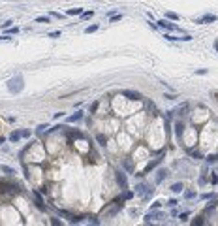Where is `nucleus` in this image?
<instances>
[{
  "instance_id": "4",
  "label": "nucleus",
  "mask_w": 218,
  "mask_h": 226,
  "mask_svg": "<svg viewBox=\"0 0 218 226\" xmlns=\"http://www.w3.org/2000/svg\"><path fill=\"white\" fill-rule=\"evenodd\" d=\"M115 179H117V183H118V187L120 189H128V179H126V175L122 173V172H120V170H117L115 172Z\"/></svg>"
},
{
  "instance_id": "3",
  "label": "nucleus",
  "mask_w": 218,
  "mask_h": 226,
  "mask_svg": "<svg viewBox=\"0 0 218 226\" xmlns=\"http://www.w3.org/2000/svg\"><path fill=\"white\" fill-rule=\"evenodd\" d=\"M8 89H10V93H13V94L21 93V90H23V77H21V76H19V77H13V79L8 83Z\"/></svg>"
},
{
  "instance_id": "22",
  "label": "nucleus",
  "mask_w": 218,
  "mask_h": 226,
  "mask_svg": "<svg viewBox=\"0 0 218 226\" xmlns=\"http://www.w3.org/2000/svg\"><path fill=\"white\" fill-rule=\"evenodd\" d=\"M165 136H167V138H171V124H169V117L165 119Z\"/></svg>"
},
{
  "instance_id": "29",
  "label": "nucleus",
  "mask_w": 218,
  "mask_h": 226,
  "mask_svg": "<svg viewBox=\"0 0 218 226\" xmlns=\"http://www.w3.org/2000/svg\"><path fill=\"white\" fill-rule=\"evenodd\" d=\"M96 30H98V25H90V27H87V28H85V32H87V34H92V32H96Z\"/></svg>"
},
{
  "instance_id": "14",
  "label": "nucleus",
  "mask_w": 218,
  "mask_h": 226,
  "mask_svg": "<svg viewBox=\"0 0 218 226\" xmlns=\"http://www.w3.org/2000/svg\"><path fill=\"white\" fill-rule=\"evenodd\" d=\"M216 21V15H203V17H199L198 19V23H199V25H207V23H214Z\"/></svg>"
},
{
  "instance_id": "31",
  "label": "nucleus",
  "mask_w": 218,
  "mask_h": 226,
  "mask_svg": "<svg viewBox=\"0 0 218 226\" xmlns=\"http://www.w3.org/2000/svg\"><path fill=\"white\" fill-rule=\"evenodd\" d=\"M179 217H181V220H182V222H186V220H188V217H190V213H188V211H184V213H181Z\"/></svg>"
},
{
  "instance_id": "35",
  "label": "nucleus",
  "mask_w": 218,
  "mask_h": 226,
  "mask_svg": "<svg viewBox=\"0 0 218 226\" xmlns=\"http://www.w3.org/2000/svg\"><path fill=\"white\" fill-rule=\"evenodd\" d=\"M192 224H194V226H198V224H205V220H203V217H198V220H194Z\"/></svg>"
},
{
  "instance_id": "42",
  "label": "nucleus",
  "mask_w": 218,
  "mask_h": 226,
  "mask_svg": "<svg viewBox=\"0 0 218 226\" xmlns=\"http://www.w3.org/2000/svg\"><path fill=\"white\" fill-rule=\"evenodd\" d=\"M167 203H169V206H171V207H175V206H177V200H175V198H171V200H169Z\"/></svg>"
},
{
  "instance_id": "8",
  "label": "nucleus",
  "mask_w": 218,
  "mask_h": 226,
  "mask_svg": "<svg viewBox=\"0 0 218 226\" xmlns=\"http://www.w3.org/2000/svg\"><path fill=\"white\" fill-rule=\"evenodd\" d=\"M162 160H164V154H160V158H156V160H151V162L147 164V168H145V172H143V175H145V173H149L151 170H154L156 166H160V164H162Z\"/></svg>"
},
{
  "instance_id": "10",
  "label": "nucleus",
  "mask_w": 218,
  "mask_h": 226,
  "mask_svg": "<svg viewBox=\"0 0 218 226\" xmlns=\"http://www.w3.org/2000/svg\"><path fill=\"white\" fill-rule=\"evenodd\" d=\"M64 130H66V136H68V141H71L74 138H85L83 132H77V130H68V126H66Z\"/></svg>"
},
{
  "instance_id": "2",
  "label": "nucleus",
  "mask_w": 218,
  "mask_h": 226,
  "mask_svg": "<svg viewBox=\"0 0 218 226\" xmlns=\"http://www.w3.org/2000/svg\"><path fill=\"white\" fill-rule=\"evenodd\" d=\"M152 190H154V189H151L149 185H145V183H137V187H135V194H139V196L145 198V200H149V198L152 196Z\"/></svg>"
},
{
  "instance_id": "23",
  "label": "nucleus",
  "mask_w": 218,
  "mask_h": 226,
  "mask_svg": "<svg viewBox=\"0 0 218 226\" xmlns=\"http://www.w3.org/2000/svg\"><path fill=\"white\" fill-rule=\"evenodd\" d=\"M34 23H51V19L47 17V15H41V17H36Z\"/></svg>"
},
{
  "instance_id": "5",
  "label": "nucleus",
  "mask_w": 218,
  "mask_h": 226,
  "mask_svg": "<svg viewBox=\"0 0 218 226\" xmlns=\"http://www.w3.org/2000/svg\"><path fill=\"white\" fill-rule=\"evenodd\" d=\"M120 94H122L124 98H128V100H141V98H143V96L137 93V90H132V89H124Z\"/></svg>"
},
{
  "instance_id": "18",
  "label": "nucleus",
  "mask_w": 218,
  "mask_h": 226,
  "mask_svg": "<svg viewBox=\"0 0 218 226\" xmlns=\"http://www.w3.org/2000/svg\"><path fill=\"white\" fill-rule=\"evenodd\" d=\"M182 189H184V185H182V183H173V185H171V192H175V194L182 192Z\"/></svg>"
},
{
  "instance_id": "24",
  "label": "nucleus",
  "mask_w": 218,
  "mask_h": 226,
  "mask_svg": "<svg viewBox=\"0 0 218 226\" xmlns=\"http://www.w3.org/2000/svg\"><path fill=\"white\" fill-rule=\"evenodd\" d=\"M98 141H100V145H102V147H105V145H107V138H105L104 134H98Z\"/></svg>"
},
{
  "instance_id": "47",
  "label": "nucleus",
  "mask_w": 218,
  "mask_h": 226,
  "mask_svg": "<svg viewBox=\"0 0 218 226\" xmlns=\"http://www.w3.org/2000/svg\"><path fill=\"white\" fill-rule=\"evenodd\" d=\"M214 47H216V51H218V41H214Z\"/></svg>"
},
{
  "instance_id": "39",
  "label": "nucleus",
  "mask_w": 218,
  "mask_h": 226,
  "mask_svg": "<svg viewBox=\"0 0 218 226\" xmlns=\"http://www.w3.org/2000/svg\"><path fill=\"white\" fill-rule=\"evenodd\" d=\"M211 183H212V185H216V183H218V175H216V173H212V175H211Z\"/></svg>"
},
{
  "instance_id": "28",
  "label": "nucleus",
  "mask_w": 218,
  "mask_h": 226,
  "mask_svg": "<svg viewBox=\"0 0 218 226\" xmlns=\"http://www.w3.org/2000/svg\"><path fill=\"white\" fill-rule=\"evenodd\" d=\"M87 219H88V222H90V224H96V226L100 224V219H98V217H94V215H90V217H87Z\"/></svg>"
},
{
  "instance_id": "19",
  "label": "nucleus",
  "mask_w": 218,
  "mask_h": 226,
  "mask_svg": "<svg viewBox=\"0 0 218 226\" xmlns=\"http://www.w3.org/2000/svg\"><path fill=\"white\" fill-rule=\"evenodd\" d=\"M190 156H192V158H196V160H203V158H205L199 151H190Z\"/></svg>"
},
{
  "instance_id": "32",
  "label": "nucleus",
  "mask_w": 218,
  "mask_h": 226,
  "mask_svg": "<svg viewBox=\"0 0 218 226\" xmlns=\"http://www.w3.org/2000/svg\"><path fill=\"white\" fill-rule=\"evenodd\" d=\"M11 25H13V21H11V19H8V21H4L2 28H11Z\"/></svg>"
},
{
  "instance_id": "6",
  "label": "nucleus",
  "mask_w": 218,
  "mask_h": 226,
  "mask_svg": "<svg viewBox=\"0 0 218 226\" xmlns=\"http://www.w3.org/2000/svg\"><path fill=\"white\" fill-rule=\"evenodd\" d=\"M120 164H122V168H124V172H126V173H134V170H135V168H134V162H132V158H130V156H124L122 160H120Z\"/></svg>"
},
{
  "instance_id": "12",
  "label": "nucleus",
  "mask_w": 218,
  "mask_h": 226,
  "mask_svg": "<svg viewBox=\"0 0 218 226\" xmlns=\"http://www.w3.org/2000/svg\"><path fill=\"white\" fill-rule=\"evenodd\" d=\"M175 134H177V140H179V141H182V134H184V124H182L181 121H177V123H175Z\"/></svg>"
},
{
  "instance_id": "1",
  "label": "nucleus",
  "mask_w": 218,
  "mask_h": 226,
  "mask_svg": "<svg viewBox=\"0 0 218 226\" xmlns=\"http://www.w3.org/2000/svg\"><path fill=\"white\" fill-rule=\"evenodd\" d=\"M122 200H124V196H122V198H117V200L111 203V206H107V207L102 211V215H104V217H115L120 209H122V203H120Z\"/></svg>"
},
{
  "instance_id": "44",
  "label": "nucleus",
  "mask_w": 218,
  "mask_h": 226,
  "mask_svg": "<svg viewBox=\"0 0 218 226\" xmlns=\"http://www.w3.org/2000/svg\"><path fill=\"white\" fill-rule=\"evenodd\" d=\"M96 109H98V102H94V104H92V106H90V111H92V113H94V111H96Z\"/></svg>"
},
{
  "instance_id": "20",
  "label": "nucleus",
  "mask_w": 218,
  "mask_h": 226,
  "mask_svg": "<svg viewBox=\"0 0 218 226\" xmlns=\"http://www.w3.org/2000/svg\"><path fill=\"white\" fill-rule=\"evenodd\" d=\"M66 13H68V15H81L83 10H81V8H71V10H68Z\"/></svg>"
},
{
  "instance_id": "37",
  "label": "nucleus",
  "mask_w": 218,
  "mask_h": 226,
  "mask_svg": "<svg viewBox=\"0 0 218 226\" xmlns=\"http://www.w3.org/2000/svg\"><path fill=\"white\" fill-rule=\"evenodd\" d=\"M57 213H58L60 217H68V215H70V213H68L66 209H57Z\"/></svg>"
},
{
  "instance_id": "43",
  "label": "nucleus",
  "mask_w": 218,
  "mask_h": 226,
  "mask_svg": "<svg viewBox=\"0 0 218 226\" xmlns=\"http://www.w3.org/2000/svg\"><path fill=\"white\" fill-rule=\"evenodd\" d=\"M132 196H134V192H130V190H128V192H124V200H130Z\"/></svg>"
},
{
  "instance_id": "13",
  "label": "nucleus",
  "mask_w": 218,
  "mask_h": 226,
  "mask_svg": "<svg viewBox=\"0 0 218 226\" xmlns=\"http://www.w3.org/2000/svg\"><path fill=\"white\" fill-rule=\"evenodd\" d=\"M158 27H162V28H165V30H177V25H173V23H167L165 19L158 21Z\"/></svg>"
},
{
  "instance_id": "41",
  "label": "nucleus",
  "mask_w": 218,
  "mask_h": 226,
  "mask_svg": "<svg viewBox=\"0 0 218 226\" xmlns=\"http://www.w3.org/2000/svg\"><path fill=\"white\" fill-rule=\"evenodd\" d=\"M51 224H55V226H60V224H62V222H60V220H58V219H57V217H55V219H51Z\"/></svg>"
},
{
  "instance_id": "45",
  "label": "nucleus",
  "mask_w": 218,
  "mask_h": 226,
  "mask_svg": "<svg viewBox=\"0 0 218 226\" xmlns=\"http://www.w3.org/2000/svg\"><path fill=\"white\" fill-rule=\"evenodd\" d=\"M201 198H203V200H211V198H214V194H203Z\"/></svg>"
},
{
  "instance_id": "11",
  "label": "nucleus",
  "mask_w": 218,
  "mask_h": 226,
  "mask_svg": "<svg viewBox=\"0 0 218 226\" xmlns=\"http://www.w3.org/2000/svg\"><path fill=\"white\" fill-rule=\"evenodd\" d=\"M165 177H167V170H165V168H160V170L156 172V179H154V183H156V185H160Z\"/></svg>"
},
{
  "instance_id": "15",
  "label": "nucleus",
  "mask_w": 218,
  "mask_h": 226,
  "mask_svg": "<svg viewBox=\"0 0 218 226\" xmlns=\"http://www.w3.org/2000/svg\"><path fill=\"white\" fill-rule=\"evenodd\" d=\"M32 194H34V198H36V206H38V207H40V209L43 211V209H45V206H43V198H41V192L34 190Z\"/></svg>"
},
{
  "instance_id": "33",
  "label": "nucleus",
  "mask_w": 218,
  "mask_h": 226,
  "mask_svg": "<svg viewBox=\"0 0 218 226\" xmlns=\"http://www.w3.org/2000/svg\"><path fill=\"white\" fill-rule=\"evenodd\" d=\"M45 128H49V126H47V124H40V126L36 128V132H38V134H41V132H45Z\"/></svg>"
},
{
  "instance_id": "9",
  "label": "nucleus",
  "mask_w": 218,
  "mask_h": 226,
  "mask_svg": "<svg viewBox=\"0 0 218 226\" xmlns=\"http://www.w3.org/2000/svg\"><path fill=\"white\" fill-rule=\"evenodd\" d=\"M83 117H85V113L79 109V111H75V113H74V115H70L66 121H68V123H79V121H83Z\"/></svg>"
},
{
  "instance_id": "17",
  "label": "nucleus",
  "mask_w": 218,
  "mask_h": 226,
  "mask_svg": "<svg viewBox=\"0 0 218 226\" xmlns=\"http://www.w3.org/2000/svg\"><path fill=\"white\" fill-rule=\"evenodd\" d=\"M21 138H23V136H21V132H19V130H13V132L10 134V141H13V143H15V141H19Z\"/></svg>"
},
{
  "instance_id": "21",
  "label": "nucleus",
  "mask_w": 218,
  "mask_h": 226,
  "mask_svg": "<svg viewBox=\"0 0 218 226\" xmlns=\"http://www.w3.org/2000/svg\"><path fill=\"white\" fill-rule=\"evenodd\" d=\"M165 19H171V21H177V19H179V15H177L175 11H165Z\"/></svg>"
},
{
  "instance_id": "26",
  "label": "nucleus",
  "mask_w": 218,
  "mask_h": 226,
  "mask_svg": "<svg viewBox=\"0 0 218 226\" xmlns=\"http://www.w3.org/2000/svg\"><path fill=\"white\" fill-rule=\"evenodd\" d=\"M207 162H209V164L218 162V154H209V156H207Z\"/></svg>"
},
{
  "instance_id": "27",
  "label": "nucleus",
  "mask_w": 218,
  "mask_h": 226,
  "mask_svg": "<svg viewBox=\"0 0 218 226\" xmlns=\"http://www.w3.org/2000/svg\"><path fill=\"white\" fill-rule=\"evenodd\" d=\"M2 173H6V175H13L15 172H13V168H10V166H2Z\"/></svg>"
},
{
  "instance_id": "30",
  "label": "nucleus",
  "mask_w": 218,
  "mask_h": 226,
  "mask_svg": "<svg viewBox=\"0 0 218 226\" xmlns=\"http://www.w3.org/2000/svg\"><path fill=\"white\" fill-rule=\"evenodd\" d=\"M184 198H188V200L196 198V190H186V192H184Z\"/></svg>"
},
{
  "instance_id": "34",
  "label": "nucleus",
  "mask_w": 218,
  "mask_h": 226,
  "mask_svg": "<svg viewBox=\"0 0 218 226\" xmlns=\"http://www.w3.org/2000/svg\"><path fill=\"white\" fill-rule=\"evenodd\" d=\"M165 40H169V41H179L181 38H177V36H169V34H165Z\"/></svg>"
},
{
  "instance_id": "25",
  "label": "nucleus",
  "mask_w": 218,
  "mask_h": 226,
  "mask_svg": "<svg viewBox=\"0 0 218 226\" xmlns=\"http://www.w3.org/2000/svg\"><path fill=\"white\" fill-rule=\"evenodd\" d=\"M147 107H149V109L152 111V115H158V107H156V106H154L152 102H147Z\"/></svg>"
},
{
  "instance_id": "48",
  "label": "nucleus",
  "mask_w": 218,
  "mask_h": 226,
  "mask_svg": "<svg viewBox=\"0 0 218 226\" xmlns=\"http://www.w3.org/2000/svg\"><path fill=\"white\" fill-rule=\"evenodd\" d=\"M4 141H6V140H4V138H0V143H4Z\"/></svg>"
},
{
  "instance_id": "16",
  "label": "nucleus",
  "mask_w": 218,
  "mask_h": 226,
  "mask_svg": "<svg viewBox=\"0 0 218 226\" xmlns=\"http://www.w3.org/2000/svg\"><path fill=\"white\" fill-rule=\"evenodd\" d=\"M68 220H70V224H77V222H83L85 217L83 215H68Z\"/></svg>"
},
{
  "instance_id": "40",
  "label": "nucleus",
  "mask_w": 218,
  "mask_h": 226,
  "mask_svg": "<svg viewBox=\"0 0 218 226\" xmlns=\"http://www.w3.org/2000/svg\"><path fill=\"white\" fill-rule=\"evenodd\" d=\"M60 36V30H55V32H49V38H58Z\"/></svg>"
},
{
  "instance_id": "36",
  "label": "nucleus",
  "mask_w": 218,
  "mask_h": 226,
  "mask_svg": "<svg viewBox=\"0 0 218 226\" xmlns=\"http://www.w3.org/2000/svg\"><path fill=\"white\" fill-rule=\"evenodd\" d=\"M30 130H21V136H23V138H30Z\"/></svg>"
},
{
  "instance_id": "38",
  "label": "nucleus",
  "mask_w": 218,
  "mask_h": 226,
  "mask_svg": "<svg viewBox=\"0 0 218 226\" xmlns=\"http://www.w3.org/2000/svg\"><path fill=\"white\" fill-rule=\"evenodd\" d=\"M160 207H162V202H154L151 206V209H160Z\"/></svg>"
},
{
  "instance_id": "46",
  "label": "nucleus",
  "mask_w": 218,
  "mask_h": 226,
  "mask_svg": "<svg viewBox=\"0 0 218 226\" xmlns=\"http://www.w3.org/2000/svg\"><path fill=\"white\" fill-rule=\"evenodd\" d=\"M120 17H122V15H118V13H117V15H113V17H111V19H109V21H118V19H120Z\"/></svg>"
},
{
  "instance_id": "7",
  "label": "nucleus",
  "mask_w": 218,
  "mask_h": 226,
  "mask_svg": "<svg viewBox=\"0 0 218 226\" xmlns=\"http://www.w3.org/2000/svg\"><path fill=\"white\" fill-rule=\"evenodd\" d=\"M162 217H164V213H162V211L152 209L151 213H147V215H145V222H147V224H151V222H152V219L156 220V219H162Z\"/></svg>"
}]
</instances>
